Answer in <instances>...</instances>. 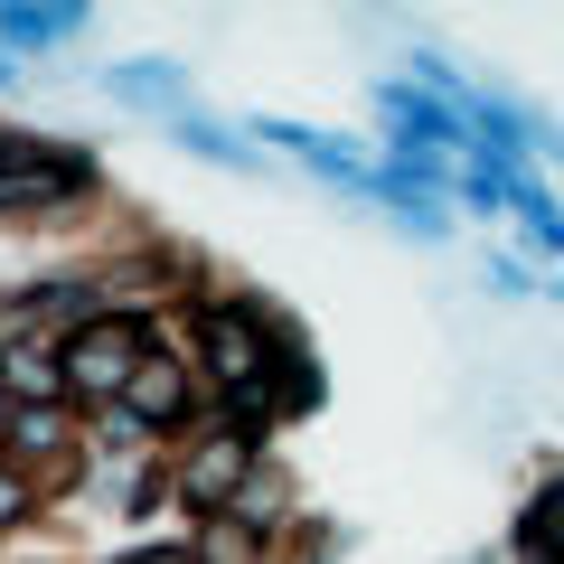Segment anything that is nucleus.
Masks as SVG:
<instances>
[{
    "label": "nucleus",
    "instance_id": "nucleus-8",
    "mask_svg": "<svg viewBox=\"0 0 564 564\" xmlns=\"http://www.w3.org/2000/svg\"><path fill=\"white\" fill-rule=\"evenodd\" d=\"M85 10H0V39L10 47H47V39H76Z\"/></svg>",
    "mask_w": 564,
    "mask_h": 564
},
{
    "label": "nucleus",
    "instance_id": "nucleus-9",
    "mask_svg": "<svg viewBox=\"0 0 564 564\" xmlns=\"http://www.w3.org/2000/svg\"><path fill=\"white\" fill-rule=\"evenodd\" d=\"M113 95L161 104V95H180V66H113Z\"/></svg>",
    "mask_w": 564,
    "mask_h": 564
},
{
    "label": "nucleus",
    "instance_id": "nucleus-12",
    "mask_svg": "<svg viewBox=\"0 0 564 564\" xmlns=\"http://www.w3.org/2000/svg\"><path fill=\"white\" fill-rule=\"evenodd\" d=\"M10 518H29V480H10V470H0V527Z\"/></svg>",
    "mask_w": 564,
    "mask_h": 564
},
{
    "label": "nucleus",
    "instance_id": "nucleus-13",
    "mask_svg": "<svg viewBox=\"0 0 564 564\" xmlns=\"http://www.w3.org/2000/svg\"><path fill=\"white\" fill-rule=\"evenodd\" d=\"M122 564H198V555H122Z\"/></svg>",
    "mask_w": 564,
    "mask_h": 564
},
{
    "label": "nucleus",
    "instance_id": "nucleus-4",
    "mask_svg": "<svg viewBox=\"0 0 564 564\" xmlns=\"http://www.w3.org/2000/svg\"><path fill=\"white\" fill-rule=\"evenodd\" d=\"M245 470H254V433H236V423H226L217 443L180 470V489H188L198 508H236V499H245Z\"/></svg>",
    "mask_w": 564,
    "mask_h": 564
},
{
    "label": "nucleus",
    "instance_id": "nucleus-7",
    "mask_svg": "<svg viewBox=\"0 0 564 564\" xmlns=\"http://www.w3.org/2000/svg\"><path fill=\"white\" fill-rule=\"evenodd\" d=\"M386 113L404 122V141H414V151H423V141H462V132H452V113H443L433 95H414V85H386Z\"/></svg>",
    "mask_w": 564,
    "mask_h": 564
},
{
    "label": "nucleus",
    "instance_id": "nucleus-10",
    "mask_svg": "<svg viewBox=\"0 0 564 564\" xmlns=\"http://www.w3.org/2000/svg\"><path fill=\"white\" fill-rule=\"evenodd\" d=\"M254 555V536H245V527H217V536H207V555L198 564H245Z\"/></svg>",
    "mask_w": 564,
    "mask_h": 564
},
{
    "label": "nucleus",
    "instance_id": "nucleus-3",
    "mask_svg": "<svg viewBox=\"0 0 564 564\" xmlns=\"http://www.w3.org/2000/svg\"><path fill=\"white\" fill-rule=\"evenodd\" d=\"M95 180V170L76 161V151H0V207H57V198H76V188Z\"/></svg>",
    "mask_w": 564,
    "mask_h": 564
},
{
    "label": "nucleus",
    "instance_id": "nucleus-5",
    "mask_svg": "<svg viewBox=\"0 0 564 564\" xmlns=\"http://www.w3.org/2000/svg\"><path fill=\"white\" fill-rule=\"evenodd\" d=\"M122 404H132V423H151V433H170V423L188 414V377H180L170 358H141V377H132V395H122Z\"/></svg>",
    "mask_w": 564,
    "mask_h": 564
},
{
    "label": "nucleus",
    "instance_id": "nucleus-1",
    "mask_svg": "<svg viewBox=\"0 0 564 564\" xmlns=\"http://www.w3.org/2000/svg\"><path fill=\"white\" fill-rule=\"evenodd\" d=\"M132 377H141V329L132 321H85L66 339V386L76 395H132Z\"/></svg>",
    "mask_w": 564,
    "mask_h": 564
},
{
    "label": "nucleus",
    "instance_id": "nucleus-2",
    "mask_svg": "<svg viewBox=\"0 0 564 564\" xmlns=\"http://www.w3.org/2000/svg\"><path fill=\"white\" fill-rule=\"evenodd\" d=\"M198 339H207V367H217L226 395H263L273 348H263V329L245 321V311H198Z\"/></svg>",
    "mask_w": 564,
    "mask_h": 564
},
{
    "label": "nucleus",
    "instance_id": "nucleus-6",
    "mask_svg": "<svg viewBox=\"0 0 564 564\" xmlns=\"http://www.w3.org/2000/svg\"><path fill=\"white\" fill-rule=\"evenodd\" d=\"M0 395H29V414H47V404L76 395V386H66V367H47L39 348H0Z\"/></svg>",
    "mask_w": 564,
    "mask_h": 564
},
{
    "label": "nucleus",
    "instance_id": "nucleus-11",
    "mask_svg": "<svg viewBox=\"0 0 564 564\" xmlns=\"http://www.w3.org/2000/svg\"><path fill=\"white\" fill-rule=\"evenodd\" d=\"M180 141H188V151H207V161H245L236 141H226V132H207V122H180Z\"/></svg>",
    "mask_w": 564,
    "mask_h": 564
}]
</instances>
